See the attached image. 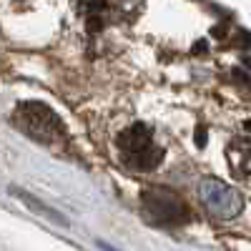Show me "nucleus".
Here are the masks:
<instances>
[{"mask_svg":"<svg viewBox=\"0 0 251 251\" xmlns=\"http://www.w3.org/2000/svg\"><path fill=\"white\" fill-rule=\"evenodd\" d=\"M118 153L126 166L136 171H153L163 158V149L153 141V131L146 123H133L118 133Z\"/></svg>","mask_w":251,"mask_h":251,"instance_id":"nucleus-1","label":"nucleus"},{"mask_svg":"<svg viewBox=\"0 0 251 251\" xmlns=\"http://www.w3.org/2000/svg\"><path fill=\"white\" fill-rule=\"evenodd\" d=\"M13 123L25 136L35 138L38 143H55L66 136V126L58 118V113L38 100L18 103V108L13 113Z\"/></svg>","mask_w":251,"mask_h":251,"instance_id":"nucleus-2","label":"nucleus"},{"mask_svg":"<svg viewBox=\"0 0 251 251\" xmlns=\"http://www.w3.org/2000/svg\"><path fill=\"white\" fill-rule=\"evenodd\" d=\"M141 208H143V216L158 226H178L191 219L188 203L176 191L163 186L146 188L141 194Z\"/></svg>","mask_w":251,"mask_h":251,"instance_id":"nucleus-3","label":"nucleus"},{"mask_svg":"<svg viewBox=\"0 0 251 251\" xmlns=\"http://www.w3.org/2000/svg\"><path fill=\"white\" fill-rule=\"evenodd\" d=\"M199 199L206 206V211L216 219H221V221H231L244 208L241 194L236 188L226 186L224 181H219V178H203L199 183Z\"/></svg>","mask_w":251,"mask_h":251,"instance_id":"nucleus-4","label":"nucleus"},{"mask_svg":"<svg viewBox=\"0 0 251 251\" xmlns=\"http://www.w3.org/2000/svg\"><path fill=\"white\" fill-rule=\"evenodd\" d=\"M228 156H231V169L241 174V178L249 176V141H236L228 146Z\"/></svg>","mask_w":251,"mask_h":251,"instance_id":"nucleus-5","label":"nucleus"},{"mask_svg":"<svg viewBox=\"0 0 251 251\" xmlns=\"http://www.w3.org/2000/svg\"><path fill=\"white\" fill-rule=\"evenodd\" d=\"M13 194H18V196H20V199H23V201H25V203H28L30 208H35V211H40V214H43V216H48L50 221H58V224H63V226H66V221H63V216H60V214H55V211H53V208H46V206H43V203H40V201H35L33 196H28V194H23V191H20V188H13Z\"/></svg>","mask_w":251,"mask_h":251,"instance_id":"nucleus-6","label":"nucleus"}]
</instances>
